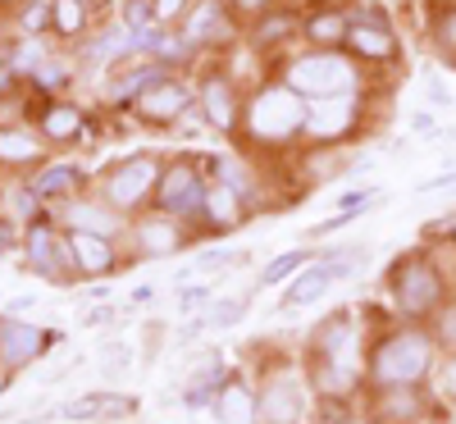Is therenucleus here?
<instances>
[{"instance_id": "1", "label": "nucleus", "mask_w": 456, "mask_h": 424, "mask_svg": "<svg viewBox=\"0 0 456 424\" xmlns=\"http://www.w3.org/2000/svg\"><path fill=\"white\" fill-rule=\"evenodd\" d=\"M347 83H352V69L338 55H306L288 69V87L301 96H338Z\"/></svg>"}, {"instance_id": "2", "label": "nucleus", "mask_w": 456, "mask_h": 424, "mask_svg": "<svg viewBox=\"0 0 456 424\" xmlns=\"http://www.w3.org/2000/svg\"><path fill=\"white\" fill-rule=\"evenodd\" d=\"M425 365H429V347L415 338V333L393 338L384 352L374 356V374L388 379V383H411L415 374H425Z\"/></svg>"}, {"instance_id": "3", "label": "nucleus", "mask_w": 456, "mask_h": 424, "mask_svg": "<svg viewBox=\"0 0 456 424\" xmlns=\"http://www.w3.org/2000/svg\"><path fill=\"white\" fill-rule=\"evenodd\" d=\"M156 183V160H124L119 169L110 174V183H105V197L114 201V206H133L137 197H146V187Z\"/></svg>"}, {"instance_id": "4", "label": "nucleus", "mask_w": 456, "mask_h": 424, "mask_svg": "<svg viewBox=\"0 0 456 424\" xmlns=\"http://www.w3.org/2000/svg\"><path fill=\"white\" fill-rule=\"evenodd\" d=\"M438 274L425 265H406L402 274H397V301H402V311H429V306L438 301Z\"/></svg>"}, {"instance_id": "5", "label": "nucleus", "mask_w": 456, "mask_h": 424, "mask_svg": "<svg viewBox=\"0 0 456 424\" xmlns=\"http://www.w3.org/2000/svg\"><path fill=\"white\" fill-rule=\"evenodd\" d=\"M251 124H256V133H265V137L292 133V128L301 124V105H292L288 92H265L260 105H256V114H251Z\"/></svg>"}, {"instance_id": "6", "label": "nucleus", "mask_w": 456, "mask_h": 424, "mask_svg": "<svg viewBox=\"0 0 456 424\" xmlns=\"http://www.w3.org/2000/svg\"><path fill=\"white\" fill-rule=\"evenodd\" d=\"M160 206H165L169 215H197V210L206 206V192H201L197 174L187 169V165H178V169L165 178V187H160Z\"/></svg>"}, {"instance_id": "7", "label": "nucleus", "mask_w": 456, "mask_h": 424, "mask_svg": "<svg viewBox=\"0 0 456 424\" xmlns=\"http://www.w3.org/2000/svg\"><path fill=\"white\" fill-rule=\"evenodd\" d=\"M183 105H187V92H183L174 78L151 83V87H142V96H137V110L146 114V119H156V124L174 119V114H178Z\"/></svg>"}, {"instance_id": "8", "label": "nucleus", "mask_w": 456, "mask_h": 424, "mask_svg": "<svg viewBox=\"0 0 456 424\" xmlns=\"http://www.w3.org/2000/svg\"><path fill=\"white\" fill-rule=\"evenodd\" d=\"M42 333H37L32 324H5L0 329V356H5V365H23L28 356L42 352Z\"/></svg>"}, {"instance_id": "9", "label": "nucleus", "mask_w": 456, "mask_h": 424, "mask_svg": "<svg viewBox=\"0 0 456 424\" xmlns=\"http://www.w3.org/2000/svg\"><path fill=\"white\" fill-rule=\"evenodd\" d=\"M347 42L361 51V55H374V60H384V55H393V37H388V28L379 23V19H370V23H356V28H347Z\"/></svg>"}, {"instance_id": "10", "label": "nucleus", "mask_w": 456, "mask_h": 424, "mask_svg": "<svg viewBox=\"0 0 456 424\" xmlns=\"http://www.w3.org/2000/svg\"><path fill=\"white\" fill-rule=\"evenodd\" d=\"M219 420L224 424H251L256 415H260V402H251L247 397V388H242V383H228V388L219 393Z\"/></svg>"}, {"instance_id": "11", "label": "nucleus", "mask_w": 456, "mask_h": 424, "mask_svg": "<svg viewBox=\"0 0 456 424\" xmlns=\"http://www.w3.org/2000/svg\"><path fill=\"white\" fill-rule=\"evenodd\" d=\"M265 424H292L297 420V393L288 388V383H279V388H270V397L260 402V415Z\"/></svg>"}, {"instance_id": "12", "label": "nucleus", "mask_w": 456, "mask_h": 424, "mask_svg": "<svg viewBox=\"0 0 456 424\" xmlns=\"http://www.w3.org/2000/svg\"><path fill=\"white\" fill-rule=\"evenodd\" d=\"M333 283V269L329 265H315V269H306L292 288H288V306H306V301H315L324 288Z\"/></svg>"}, {"instance_id": "13", "label": "nucleus", "mask_w": 456, "mask_h": 424, "mask_svg": "<svg viewBox=\"0 0 456 424\" xmlns=\"http://www.w3.org/2000/svg\"><path fill=\"white\" fill-rule=\"evenodd\" d=\"M206 119L219 128L233 124V87L228 83H206Z\"/></svg>"}, {"instance_id": "14", "label": "nucleus", "mask_w": 456, "mask_h": 424, "mask_svg": "<svg viewBox=\"0 0 456 424\" xmlns=\"http://www.w3.org/2000/svg\"><path fill=\"white\" fill-rule=\"evenodd\" d=\"M73 183H78V169H73V165H55V169H46L42 178L32 183V192H37V197H64Z\"/></svg>"}, {"instance_id": "15", "label": "nucleus", "mask_w": 456, "mask_h": 424, "mask_svg": "<svg viewBox=\"0 0 456 424\" xmlns=\"http://www.w3.org/2000/svg\"><path fill=\"white\" fill-rule=\"evenodd\" d=\"M42 133H46V137H73V133H78V110H73V105L46 110V114H42Z\"/></svg>"}, {"instance_id": "16", "label": "nucleus", "mask_w": 456, "mask_h": 424, "mask_svg": "<svg viewBox=\"0 0 456 424\" xmlns=\"http://www.w3.org/2000/svg\"><path fill=\"white\" fill-rule=\"evenodd\" d=\"M73 251H78L83 260V269H105L110 265V251H105V242L101 238H92V233H73Z\"/></svg>"}, {"instance_id": "17", "label": "nucleus", "mask_w": 456, "mask_h": 424, "mask_svg": "<svg viewBox=\"0 0 456 424\" xmlns=\"http://www.w3.org/2000/svg\"><path fill=\"white\" fill-rule=\"evenodd\" d=\"M37 142L28 133H0V160H32Z\"/></svg>"}, {"instance_id": "18", "label": "nucleus", "mask_w": 456, "mask_h": 424, "mask_svg": "<svg viewBox=\"0 0 456 424\" xmlns=\"http://www.w3.org/2000/svg\"><path fill=\"white\" fill-rule=\"evenodd\" d=\"M206 206H210L224 224H238V192H233V187H224V183H219L210 197H206Z\"/></svg>"}, {"instance_id": "19", "label": "nucleus", "mask_w": 456, "mask_h": 424, "mask_svg": "<svg viewBox=\"0 0 456 424\" xmlns=\"http://www.w3.org/2000/svg\"><path fill=\"white\" fill-rule=\"evenodd\" d=\"M32 265L42 269V274H55V238L46 233V228L32 233Z\"/></svg>"}, {"instance_id": "20", "label": "nucleus", "mask_w": 456, "mask_h": 424, "mask_svg": "<svg viewBox=\"0 0 456 424\" xmlns=\"http://www.w3.org/2000/svg\"><path fill=\"white\" fill-rule=\"evenodd\" d=\"M247 315V297H238V301H224V306H215V311L206 315V324L210 329H228V324H238Z\"/></svg>"}, {"instance_id": "21", "label": "nucleus", "mask_w": 456, "mask_h": 424, "mask_svg": "<svg viewBox=\"0 0 456 424\" xmlns=\"http://www.w3.org/2000/svg\"><path fill=\"white\" fill-rule=\"evenodd\" d=\"M311 37H315V42H347V23H342L338 14H320L311 23Z\"/></svg>"}, {"instance_id": "22", "label": "nucleus", "mask_w": 456, "mask_h": 424, "mask_svg": "<svg viewBox=\"0 0 456 424\" xmlns=\"http://www.w3.org/2000/svg\"><path fill=\"white\" fill-rule=\"evenodd\" d=\"M55 28L69 32V37L83 28V5H78V0H60V5H55Z\"/></svg>"}, {"instance_id": "23", "label": "nucleus", "mask_w": 456, "mask_h": 424, "mask_svg": "<svg viewBox=\"0 0 456 424\" xmlns=\"http://www.w3.org/2000/svg\"><path fill=\"white\" fill-rule=\"evenodd\" d=\"M105 402H110V397H78V402H69L60 415H64V420H92V415L105 411Z\"/></svg>"}, {"instance_id": "24", "label": "nucleus", "mask_w": 456, "mask_h": 424, "mask_svg": "<svg viewBox=\"0 0 456 424\" xmlns=\"http://www.w3.org/2000/svg\"><path fill=\"white\" fill-rule=\"evenodd\" d=\"M301 265H306V256H301V251H288V256H279L270 269H265V283H279L283 274H292V269H301Z\"/></svg>"}, {"instance_id": "25", "label": "nucleus", "mask_w": 456, "mask_h": 424, "mask_svg": "<svg viewBox=\"0 0 456 424\" xmlns=\"http://www.w3.org/2000/svg\"><path fill=\"white\" fill-rule=\"evenodd\" d=\"M215 19H219V0H210V5H201V10L192 14V23H187V37H206V32L215 28Z\"/></svg>"}, {"instance_id": "26", "label": "nucleus", "mask_w": 456, "mask_h": 424, "mask_svg": "<svg viewBox=\"0 0 456 424\" xmlns=\"http://www.w3.org/2000/svg\"><path fill=\"white\" fill-rule=\"evenodd\" d=\"M151 14H156V5H151V0H133V5H128V23H133V32H142V28L151 23Z\"/></svg>"}, {"instance_id": "27", "label": "nucleus", "mask_w": 456, "mask_h": 424, "mask_svg": "<svg viewBox=\"0 0 456 424\" xmlns=\"http://www.w3.org/2000/svg\"><path fill=\"white\" fill-rule=\"evenodd\" d=\"M142 242L156 247V251H169V247H174V233H169L165 224H156V228H146V233H142Z\"/></svg>"}, {"instance_id": "28", "label": "nucleus", "mask_w": 456, "mask_h": 424, "mask_svg": "<svg viewBox=\"0 0 456 424\" xmlns=\"http://www.w3.org/2000/svg\"><path fill=\"white\" fill-rule=\"evenodd\" d=\"M46 23H51V10H46V5H28V10H23V28H28V32H42Z\"/></svg>"}, {"instance_id": "29", "label": "nucleus", "mask_w": 456, "mask_h": 424, "mask_svg": "<svg viewBox=\"0 0 456 424\" xmlns=\"http://www.w3.org/2000/svg\"><path fill=\"white\" fill-rule=\"evenodd\" d=\"M201 301H210V288H183L178 292V311H192V306H201Z\"/></svg>"}, {"instance_id": "30", "label": "nucleus", "mask_w": 456, "mask_h": 424, "mask_svg": "<svg viewBox=\"0 0 456 424\" xmlns=\"http://www.w3.org/2000/svg\"><path fill=\"white\" fill-rule=\"evenodd\" d=\"M447 187H456V169L452 174H438V178H425L415 192H447Z\"/></svg>"}, {"instance_id": "31", "label": "nucleus", "mask_w": 456, "mask_h": 424, "mask_svg": "<svg viewBox=\"0 0 456 424\" xmlns=\"http://www.w3.org/2000/svg\"><path fill=\"white\" fill-rule=\"evenodd\" d=\"M288 28H292V19H274V23H265V28L256 32V42H274V37L288 32Z\"/></svg>"}, {"instance_id": "32", "label": "nucleus", "mask_w": 456, "mask_h": 424, "mask_svg": "<svg viewBox=\"0 0 456 424\" xmlns=\"http://www.w3.org/2000/svg\"><path fill=\"white\" fill-rule=\"evenodd\" d=\"M206 329H210V324H206V320H192V324H187V329H183V333H178V342H197V338H201V333H206Z\"/></svg>"}, {"instance_id": "33", "label": "nucleus", "mask_w": 456, "mask_h": 424, "mask_svg": "<svg viewBox=\"0 0 456 424\" xmlns=\"http://www.w3.org/2000/svg\"><path fill=\"white\" fill-rule=\"evenodd\" d=\"M178 10H183V0H156V14L160 19H174Z\"/></svg>"}, {"instance_id": "34", "label": "nucleus", "mask_w": 456, "mask_h": 424, "mask_svg": "<svg viewBox=\"0 0 456 424\" xmlns=\"http://www.w3.org/2000/svg\"><path fill=\"white\" fill-rule=\"evenodd\" d=\"M425 87H429V96H434V101H438V105H447V101H452V92H447V87H443V83H438V78H429V83H425Z\"/></svg>"}, {"instance_id": "35", "label": "nucleus", "mask_w": 456, "mask_h": 424, "mask_svg": "<svg viewBox=\"0 0 456 424\" xmlns=\"http://www.w3.org/2000/svg\"><path fill=\"white\" fill-rule=\"evenodd\" d=\"M443 42H447V46H456V14H447V19H443Z\"/></svg>"}, {"instance_id": "36", "label": "nucleus", "mask_w": 456, "mask_h": 424, "mask_svg": "<svg viewBox=\"0 0 456 424\" xmlns=\"http://www.w3.org/2000/svg\"><path fill=\"white\" fill-rule=\"evenodd\" d=\"M242 5H247V10H260V5H265V0H242Z\"/></svg>"}, {"instance_id": "37", "label": "nucleus", "mask_w": 456, "mask_h": 424, "mask_svg": "<svg viewBox=\"0 0 456 424\" xmlns=\"http://www.w3.org/2000/svg\"><path fill=\"white\" fill-rule=\"evenodd\" d=\"M329 5H342V0H329Z\"/></svg>"}]
</instances>
